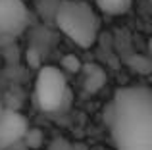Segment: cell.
<instances>
[{"label": "cell", "mask_w": 152, "mask_h": 150, "mask_svg": "<svg viewBox=\"0 0 152 150\" xmlns=\"http://www.w3.org/2000/svg\"><path fill=\"white\" fill-rule=\"evenodd\" d=\"M83 69V85H85L87 92H98L106 83V73L100 66L96 64H87L81 66Z\"/></svg>", "instance_id": "6"}, {"label": "cell", "mask_w": 152, "mask_h": 150, "mask_svg": "<svg viewBox=\"0 0 152 150\" xmlns=\"http://www.w3.org/2000/svg\"><path fill=\"white\" fill-rule=\"evenodd\" d=\"M21 141H25V144L29 148H41L42 143H45V137H42L41 129H37V127L29 129V127H27V131H25V135H23Z\"/></svg>", "instance_id": "8"}, {"label": "cell", "mask_w": 152, "mask_h": 150, "mask_svg": "<svg viewBox=\"0 0 152 150\" xmlns=\"http://www.w3.org/2000/svg\"><path fill=\"white\" fill-rule=\"evenodd\" d=\"M67 96V79L60 68L45 66L39 69L35 81V98L42 112H56Z\"/></svg>", "instance_id": "3"}, {"label": "cell", "mask_w": 152, "mask_h": 150, "mask_svg": "<svg viewBox=\"0 0 152 150\" xmlns=\"http://www.w3.org/2000/svg\"><path fill=\"white\" fill-rule=\"evenodd\" d=\"M133 68H135V71H139V73H148L150 71V64H148V60L146 58H141V56H137V58H133Z\"/></svg>", "instance_id": "11"}, {"label": "cell", "mask_w": 152, "mask_h": 150, "mask_svg": "<svg viewBox=\"0 0 152 150\" xmlns=\"http://www.w3.org/2000/svg\"><path fill=\"white\" fill-rule=\"evenodd\" d=\"M46 150H73V143H69L66 137H56L48 143Z\"/></svg>", "instance_id": "10"}, {"label": "cell", "mask_w": 152, "mask_h": 150, "mask_svg": "<svg viewBox=\"0 0 152 150\" xmlns=\"http://www.w3.org/2000/svg\"><path fill=\"white\" fill-rule=\"evenodd\" d=\"M94 4L106 15H121L131 10L133 0H94Z\"/></svg>", "instance_id": "7"}, {"label": "cell", "mask_w": 152, "mask_h": 150, "mask_svg": "<svg viewBox=\"0 0 152 150\" xmlns=\"http://www.w3.org/2000/svg\"><path fill=\"white\" fill-rule=\"evenodd\" d=\"M115 150H152V92L146 85L121 87L110 102Z\"/></svg>", "instance_id": "1"}, {"label": "cell", "mask_w": 152, "mask_h": 150, "mask_svg": "<svg viewBox=\"0 0 152 150\" xmlns=\"http://www.w3.org/2000/svg\"><path fill=\"white\" fill-rule=\"evenodd\" d=\"M2 110H4V108H2V106H0V112H2Z\"/></svg>", "instance_id": "12"}, {"label": "cell", "mask_w": 152, "mask_h": 150, "mask_svg": "<svg viewBox=\"0 0 152 150\" xmlns=\"http://www.w3.org/2000/svg\"><path fill=\"white\" fill-rule=\"evenodd\" d=\"M81 60L75 54H66L62 58V69H66L67 73H79L81 71Z\"/></svg>", "instance_id": "9"}, {"label": "cell", "mask_w": 152, "mask_h": 150, "mask_svg": "<svg viewBox=\"0 0 152 150\" xmlns=\"http://www.w3.org/2000/svg\"><path fill=\"white\" fill-rule=\"evenodd\" d=\"M29 23V10L23 0H0V39L18 37Z\"/></svg>", "instance_id": "4"}, {"label": "cell", "mask_w": 152, "mask_h": 150, "mask_svg": "<svg viewBox=\"0 0 152 150\" xmlns=\"http://www.w3.org/2000/svg\"><path fill=\"white\" fill-rule=\"evenodd\" d=\"M27 131V119L15 110L0 112V150H8L18 144Z\"/></svg>", "instance_id": "5"}, {"label": "cell", "mask_w": 152, "mask_h": 150, "mask_svg": "<svg viewBox=\"0 0 152 150\" xmlns=\"http://www.w3.org/2000/svg\"><path fill=\"white\" fill-rule=\"evenodd\" d=\"M54 23L81 48H91L96 42L100 31V19L96 12L81 0H60L54 8Z\"/></svg>", "instance_id": "2"}]
</instances>
